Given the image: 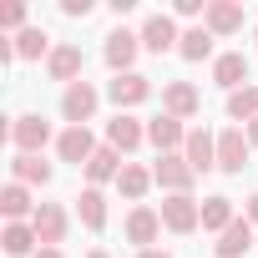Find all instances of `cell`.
<instances>
[{
	"label": "cell",
	"mask_w": 258,
	"mask_h": 258,
	"mask_svg": "<svg viewBox=\"0 0 258 258\" xmlns=\"http://www.w3.org/2000/svg\"><path fill=\"white\" fill-rule=\"evenodd\" d=\"M238 223V213H233V198H203V233H228Z\"/></svg>",
	"instance_id": "25"
},
{
	"label": "cell",
	"mask_w": 258,
	"mask_h": 258,
	"mask_svg": "<svg viewBox=\"0 0 258 258\" xmlns=\"http://www.w3.org/2000/svg\"><path fill=\"white\" fill-rule=\"evenodd\" d=\"M56 46H51V36L41 31V26H26L21 36H16V56L21 61H41V56H51Z\"/></svg>",
	"instance_id": "28"
},
{
	"label": "cell",
	"mask_w": 258,
	"mask_h": 258,
	"mask_svg": "<svg viewBox=\"0 0 258 258\" xmlns=\"http://www.w3.org/2000/svg\"><path fill=\"white\" fill-rule=\"evenodd\" d=\"M248 223H253V228H258V192H253V198H248Z\"/></svg>",
	"instance_id": "33"
},
{
	"label": "cell",
	"mask_w": 258,
	"mask_h": 258,
	"mask_svg": "<svg viewBox=\"0 0 258 258\" xmlns=\"http://www.w3.org/2000/svg\"><path fill=\"white\" fill-rule=\"evenodd\" d=\"M81 66H86L81 46H66V41L46 56V76H51V81H66V86H71V81H81Z\"/></svg>",
	"instance_id": "16"
},
{
	"label": "cell",
	"mask_w": 258,
	"mask_h": 258,
	"mask_svg": "<svg viewBox=\"0 0 258 258\" xmlns=\"http://www.w3.org/2000/svg\"><path fill=\"white\" fill-rule=\"evenodd\" d=\"M248 152H253V142H248L243 126H223V132H218V172L238 177L248 167Z\"/></svg>",
	"instance_id": "7"
},
{
	"label": "cell",
	"mask_w": 258,
	"mask_h": 258,
	"mask_svg": "<svg viewBox=\"0 0 258 258\" xmlns=\"http://www.w3.org/2000/svg\"><path fill=\"white\" fill-rule=\"evenodd\" d=\"M152 177H157V187H162L167 198L192 192V182H198V172L187 167V157H182V152H162V157H157V167H152Z\"/></svg>",
	"instance_id": "5"
},
{
	"label": "cell",
	"mask_w": 258,
	"mask_h": 258,
	"mask_svg": "<svg viewBox=\"0 0 258 258\" xmlns=\"http://www.w3.org/2000/svg\"><path fill=\"white\" fill-rule=\"evenodd\" d=\"M182 157H187L192 172H213L218 167V137L208 132V126H192L187 142H182Z\"/></svg>",
	"instance_id": "14"
},
{
	"label": "cell",
	"mask_w": 258,
	"mask_h": 258,
	"mask_svg": "<svg viewBox=\"0 0 258 258\" xmlns=\"http://www.w3.org/2000/svg\"><path fill=\"white\" fill-rule=\"evenodd\" d=\"M152 182H157V177H152V167H137V162H126V167H121V177H116V192H121L126 203H142Z\"/></svg>",
	"instance_id": "26"
},
{
	"label": "cell",
	"mask_w": 258,
	"mask_h": 258,
	"mask_svg": "<svg viewBox=\"0 0 258 258\" xmlns=\"http://www.w3.org/2000/svg\"><path fill=\"white\" fill-rule=\"evenodd\" d=\"M172 16H182V21H198V16H208V0H177V6H172Z\"/></svg>",
	"instance_id": "32"
},
{
	"label": "cell",
	"mask_w": 258,
	"mask_h": 258,
	"mask_svg": "<svg viewBox=\"0 0 258 258\" xmlns=\"http://www.w3.org/2000/svg\"><path fill=\"white\" fill-rule=\"evenodd\" d=\"M162 228L167 233H198L203 228V203L192 192H177V198H162Z\"/></svg>",
	"instance_id": "3"
},
{
	"label": "cell",
	"mask_w": 258,
	"mask_h": 258,
	"mask_svg": "<svg viewBox=\"0 0 258 258\" xmlns=\"http://www.w3.org/2000/svg\"><path fill=\"white\" fill-rule=\"evenodd\" d=\"M36 258H66V253H61V248H41Z\"/></svg>",
	"instance_id": "36"
},
{
	"label": "cell",
	"mask_w": 258,
	"mask_h": 258,
	"mask_svg": "<svg viewBox=\"0 0 258 258\" xmlns=\"http://www.w3.org/2000/svg\"><path fill=\"white\" fill-rule=\"evenodd\" d=\"M253 41H258V26H253Z\"/></svg>",
	"instance_id": "38"
},
{
	"label": "cell",
	"mask_w": 258,
	"mask_h": 258,
	"mask_svg": "<svg viewBox=\"0 0 258 258\" xmlns=\"http://www.w3.org/2000/svg\"><path fill=\"white\" fill-rule=\"evenodd\" d=\"M137 56H142V31H126V26H116V31H106V46H101V61L116 71V76H126V71H137Z\"/></svg>",
	"instance_id": "2"
},
{
	"label": "cell",
	"mask_w": 258,
	"mask_h": 258,
	"mask_svg": "<svg viewBox=\"0 0 258 258\" xmlns=\"http://www.w3.org/2000/svg\"><path fill=\"white\" fill-rule=\"evenodd\" d=\"M96 137H91V126H66V132L56 137V157L61 162H76V167H86L91 157H96Z\"/></svg>",
	"instance_id": "12"
},
{
	"label": "cell",
	"mask_w": 258,
	"mask_h": 258,
	"mask_svg": "<svg viewBox=\"0 0 258 258\" xmlns=\"http://www.w3.org/2000/svg\"><path fill=\"white\" fill-rule=\"evenodd\" d=\"M137 258H172V253H167V248H142Z\"/></svg>",
	"instance_id": "34"
},
{
	"label": "cell",
	"mask_w": 258,
	"mask_h": 258,
	"mask_svg": "<svg viewBox=\"0 0 258 258\" xmlns=\"http://www.w3.org/2000/svg\"><path fill=\"white\" fill-rule=\"evenodd\" d=\"M213 81L233 96V91H243V81H248V56L243 51H223V56H213Z\"/></svg>",
	"instance_id": "17"
},
{
	"label": "cell",
	"mask_w": 258,
	"mask_h": 258,
	"mask_svg": "<svg viewBox=\"0 0 258 258\" xmlns=\"http://www.w3.org/2000/svg\"><path fill=\"white\" fill-rule=\"evenodd\" d=\"M96 106H101V91H96L91 81H71V86L61 91V116H66L71 126H86V121L96 116Z\"/></svg>",
	"instance_id": "4"
},
{
	"label": "cell",
	"mask_w": 258,
	"mask_h": 258,
	"mask_svg": "<svg viewBox=\"0 0 258 258\" xmlns=\"http://www.w3.org/2000/svg\"><path fill=\"white\" fill-rule=\"evenodd\" d=\"M248 248H253V223H248V218H238V223H233L228 233H218V243H213L218 258H243Z\"/></svg>",
	"instance_id": "24"
},
{
	"label": "cell",
	"mask_w": 258,
	"mask_h": 258,
	"mask_svg": "<svg viewBox=\"0 0 258 258\" xmlns=\"http://www.w3.org/2000/svg\"><path fill=\"white\" fill-rule=\"evenodd\" d=\"M0 248H6V258H36V253H41V238H36L31 223H6Z\"/></svg>",
	"instance_id": "21"
},
{
	"label": "cell",
	"mask_w": 258,
	"mask_h": 258,
	"mask_svg": "<svg viewBox=\"0 0 258 258\" xmlns=\"http://www.w3.org/2000/svg\"><path fill=\"white\" fill-rule=\"evenodd\" d=\"M187 132H192V126H182V121H177V116H167V111L147 121V142L157 147V157H162V152H182Z\"/></svg>",
	"instance_id": "15"
},
{
	"label": "cell",
	"mask_w": 258,
	"mask_h": 258,
	"mask_svg": "<svg viewBox=\"0 0 258 258\" xmlns=\"http://www.w3.org/2000/svg\"><path fill=\"white\" fill-rule=\"evenodd\" d=\"M243 132H248V142L258 147V121H248V126H243Z\"/></svg>",
	"instance_id": "35"
},
{
	"label": "cell",
	"mask_w": 258,
	"mask_h": 258,
	"mask_svg": "<svg viewBox=\"0 0 258 258\" xmlns=\"http://www.w3.org/2000/svg\"><path fill=\"white\" fill-rule=\"evenodd\" d=\"M142 142H147V121H137L132 111H116V116L106 121V147H116L121 157H126V152H137Z\"/></svg>",
	"instance_id": "9"
},
{
	"label": "cell",
	"mask_w": 258,
	"mask_h": 258,
	"mask_svg": "<svg viewBox=\"0 0 258 258\" xmlns=\"http://www.w3.org/2000/svg\"><path fill=\"white\" fill-rule=\"evenodd\" d=\"M41 203H31V187L26 182H6L0 187V213H6V223H31Z\"/></svg>",
	"instance_id": "18"
},
{
	"label": "cell",
	"mask_w": 258,
	"mask_h": 258,
	"mask_svg": "<svg viewBox=\"0 0 258 258\" xmlns=\"http://www.w3.org/2000/svg\"><path fill=\"white\" fill-rule=\"evenodd\" d=\"M228 116H233V121H243V126H248V121H258V86L233 91V96H228Z\"/></svg>",
	"instance_id": "29"
},
{
	"label": "cell",
	"mask_w": 258,
	"mask_h": 258,
	"mask_svg": "<svg viewBox=\"0 0 258 258\" xmlns=\"http://www.w3.org/2000/svg\"><path fill=\"white\" fill-rule=\"evenodd\" d=\"M91 11H96V0H61V16L66 21H86Z\"/></svg>",
	"instance_id": "31"
},
{
	"label": "cell",
	"mask_w": 258,
	"mask_h": 258,
	"mask_svg": "<svg viewBox=\"0 0 258 258\" xmlns=\"http://www.w3.org/2000/svg\"><path fill=\"white\" fill-rule=\"evenodd\" d=\"M213 41H218V36H213L208 26H187L182 41H177V56H182V61H208V56H213Z\"/></svg>",
	"instance_id": "27"
},
{
	"label": "cell",
	"mask_w": 258,
	"mask_h": 258,
	"mask_svg": "<svg viewBox=\"0 0 258 258\" xmlns=\"http://www.w3.org/2000/svg\"><path fill=\"white\" fill-rule=\"evenodd\" d=\"M0 26H6V31H16V36H21V31H26V0H11V6L0 11Z\"/></svg>",
	"instance_id": "30"
},
{
	"label": "cell",
	"mask_w": 258,
	"mask_h": 258,
	"mask_svg": "<svg viewBox=\"0 0 258 258\" xmlns=\"http://www.w3.org/2000/svg\"><path fill=\"white\" fill-rule=\"evenodd\" d=\"M106 96L116 101V111H132V106H142V101L152 96V76H142V71H126V76H111Z\"/></svg>",
	"instance_id": "11"
},
{
	"label": "cell",
	"mask_w": 258,
	"mask_h": 258,
	"mask_svg": "<svg viewBox=\"0 0 258 258\" xmlns=\"http://www.w3.org/2000/svg\"><path fill=\"white\" fill-rule=\"evenodd\" d=\"M203 26L213 36H233V31H243V6H238V0H208Z\"/></svg>",
	"instance_id": "20"
},
{
	"label": "cell",
	"mask_w": 258,
	"mask_h": 258,
	"mask_svg": "<svg viewBox=\"0 0 258 258\" xmlns=\"http://www.w3.org/2000/svg\"><path fill=\"white\" fill-rule=\"evenodd\" d=\"M121 167H126V162H121V152L101 142V147H96V157H91L81 172H86V187H101V182H116V177H121Z\"/></svg>",
	"instance_id": "19"
},
{
	"label": "cell",
	"mask_w": 258,
	"mask_h": 258,
	"mask_svg": "<svg viewBox=\"0 0 258 258\" xmlns=\"http://www.w3.org/2000/svg\"><path fill=\"white\" fill-rule=\"evenodd\" d=\"M177 41H182V31H177V21H172L167 11H157V16L142 21V51L167 56V51H177Z\"/></svg>",
	"instance_id": "8"
},
{
	"label": "cell",
	"mask_w": 258,
	"mask_h": 258,
	"mask_svg": "<svg viewBox=\"0 0 258 258\" xmlns=\"http://www.w3.org/2000/svg\"><path fill=\"white\" fill-rule=\"evenodd\" d=\"M76 218H81V228L101 233V228H106V192H101V187H81V192H76Z\"/></svg>",
	"instance_id": "23"
},
{
	"label": "cell",
	"mask_w": 258,
	"mask_h": 258,
	"mask_svg": "<svg viewBox=\"0 0 258 258\" xmlns=\"http://www.w3.org/2000/svg\"><path fill=\"white\" fill-rule=\"evenodd\" d=\"M162 111L177 116V121H192V116L203 111L198 86H192V81H167V86H162Z\"/></svg>",
	"instance_id": "13"
},
{
	"label": "cell",
	"mask_w": 258,
	"mask_h": 258,
	"mask_svg": "<svg viewBox=\"0 0 258 258\" xmlns=\"http://www.w3.org/2000/svg\"><path fill=\"white\" fill-rule=\"evenodd\" d=\"M31 228H36L41 248H61V243H66L71 218H66V208H61V203H41V208H36V218H31Z\"/></svg>",
	"instance_id": "10"
},
{
	"label": "cell",
	"mask_w": 258,
	"mask_h": 258,
	"mask_svg": "<svg viewBox=\"0 0 258 258\" xmlns=\"http://www.w3.org/2000/svg\"><path fill=\"white\" fill-rule=\"evenodd\" d=\"M121 228H126V243H132L137 253H142V248H157V238H162V213L147 208V203H137L132 213H126Z\"/></svg>",
	"instance_id": "6"
},
{
	"label": "cell",
	"mask_w": 258,
	"mask_h": 258,
	"mask_svg": "<svg viewBox=\"0 0 258 258\" xmlns=\"http://www.w3.org/2000/svg\"><path fill=\"white\" fill-rule=\"evenodd\" d=\"M6 142H11L16 152L41 157V147L56 142V132H51V121H46L41 111H21V116H11V126H6Z\"/></svg>",
	"instance_id": "1"
},
{
	"label": "cell",
	"mask_w": 258,
	"mask_h": 258,
	"mask_svg": "<svg viewBox=\"0 0 258 258\" xmlns=\"http://www.w3.org/2000/svg\"><path fill=\"white\" fill-rule=\"evenodd\" d=\"M86 258H111V253H106V248H91V253H86Z\"/></svg>",
	"instance_id": "37"
},
{
	"label": "cell",
	"mask_w": 258,
	"mask_h": 258,
	"mask_svg": "<svg viewBox=\"0 0 258 258\" xmlns=\"http://www.w3.org/2000/svg\"><path fill=\"white\" fill-rule=\"evenodd\" d=\"M56 172H51V162H41V157H31V152H16L11 157V182H26V187H46Z\"/></svg>",
	"instance_id": "22"
}]
</instances>
